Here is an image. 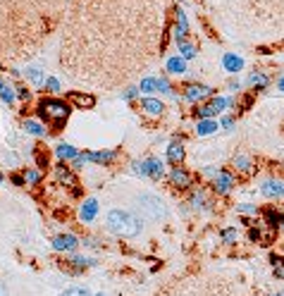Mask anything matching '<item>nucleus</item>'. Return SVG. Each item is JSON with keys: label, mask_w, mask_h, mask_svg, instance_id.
<instances>
[{"label": "nucleus", "mask_w": 284, "mask_h": 296, "mask_svg": "<svg viewBox=\"0 0 284 296\" xmlns=\"http://www.w3.org/2000/svg\"><path fill=\"white\" fill-rule=\"evenodd\" d=\"M12 184H14V186H24V184H27L24 174H12Z\"/></svg>", "instance_id": "obj_48"}, {"label": "nucleus", "mask_w": 284, "mask_h": 296, "mask_svg": "<svg viewBox=\"0 0 284 296\" xmlns=\"http://www.w3.org/2000/svg\"><path fill=\"white\" fill-rule=\"evenodd\" d=\"M0 182H3V174H0Z\"/></svg>", "instance_id": "obj_57"}, {"label": "nucleus", "mask_w": 284, "mask_h": 296, "mask_svg": "<svg viewBox=\"0 0 284 296\" xmlns=\"http://www.w3.org/2000/svg\"><path fill=\"white\" fill-rule=\"evenodd\" d=\"M189 36V19H187V12L184 7H174V38L177 41H184Z\"/></svg>", "instance_id": "obj_11"}, {"label": "nucleus", "mask_w": 284, "mask_h": 296, "mask_svg": "<svg viewBox=\"0 0 284 296\" xmlns=\"http://www.w3.org/2000/svg\"><path fill=\"white\" fill-rule=\"evenodd\" d=\"M234 124H236L234 115H222V117H220V127L225 131H232V129H234Z\"/></svg>", "instance_id": "obj_40"}, {"label": "nucleus", "mask_w": 284, "mask_h": 296, "mask_svg": "<svg viewBox=\"0 0 284 296\" xmlns=\"http://www.w3.org/2000/svg\"><path fill=\"white\" fill-rule=\"evenodd\" d=\"M141 93V89H136V86H132V89H127V93H125V101H134V98Z\"/></svg>", "instance_id": "obj_47"}, {"label": "nucleus", "mask_w": 284, "mask_h": 296, "mask_svg": "<svg viewBox=\"0 0 284 296\" xmlns=\"http://www.w3.org/2000/svg\"><path fill=\"white\" fill-rule=\"evenodd\" d=\"M253 98H256V91H249V93H244V96H241V103H239V108H236V110H239V112L249 110L251 103H253Z\"/></svg>", "instance_id": "obj_39"}, {"label": "nucleus", "mask_w": 284, "mask_h": 296, "mask_svg": "<svg viewBox=\"0 0 284 296\" xmlns=\"http://www.w3.org/2000/svg\"><path fill=\"white\" fill-rule=\"evenodd\" d=\"M210 105H213V110L217 112V115H222L225 110H232L234 101H232L229 96H217V93H215V96L210 98Z\"/></svg>", "instance_id": "obj_24"}, {"label": "nucleus", "mask_w": 284, "mask_h": 296, "mask_svg": "<svg viewBox=\"0 0 284 296\" xmlns=\"http://www.w3.org/2000/svg\"><path fill=\"white\" fill-rule=\"evenodd\" d=\"M215 93H217V91H215L213 86H206V84L191 82V84H187V89H184L181 98H184L187 103H191V105H201L203 101H210Z\"/></svg>", "instance_id": "obj_4"}, {"label": "nucleus", "mask_w": 284, "mask_h": 296, "mask_svg": "<svg viewBox=\"0 0 284 296\" xmlns=\"http://www.w3.org/2000/svg\"><path fill=\"white\" fill-rule=\"evenodd\" d=\"M196 120H213L217 112L213 110V105L210 103H201V105H194V112H191Z\"/></svg>", "instance_id": "obj_29"}, {"label": "nucleus", "mask_w": 284, "mask_h": 296, "mask_svg": "<svg viewBox=\"0 0 284 296\" xmlns=\"http://www.w3.org/2000/svg\"><path fill=\"white\" fill-rule=\"evenodd\" d=\"M76 246H79V239H76L74 234H57L55 239H53V248L55 251H60V253H72V251H76Z\"/></svg>", "instance_id": "obj_13"}, {"label": "nucleus", "mask_w": 284, "mask_h": 296, "mask_svg": "<svg viewBox=\"0 0 284 296\" xmlns=\"http://www.w3.org/2000/svg\"><path fill=\"white\" fill-rule=\"evenodd\" d=\"M270 265H272V272L277 280H284V255L279 253H270Z\"/></svg>", "instance_id": "obj_31"}, {"label": "nucleus", "mask_w": 284, "mask_h": 296, "mask_svg": "<svg viewBox=\"0 0 284 296\" xmlns=\"http://www.w3.org/2000/svg\"><path fill=\"white\" fill-rule=\"evenodd\" d=\"M220 241H222V244H227V246H234L236 241H239V232H236V227H225V229H222Z\"/></svg>", "instance_id": "obj_33"}, {"label": "nucleus", "mask_w": 284, "mask_h": 296, "mask_svg": "<svg viewBox=\"0 0 284 296\" xmlns=\"http://www.w3.org/2000/svg\"><path fill=\"white\" fill-rule=\"evenodd\" d=\"M165 69H167V74H172V76H181V74H187V72H189V69H187V60H184L181 55L167 57Z\"/></svg>", "instance_id": "obj_18"}, {"label": "nucleus", "mask_w": 284, "mask_h": 296, "mask_svg": "<svg viewBox=\"0 0 284 296\" xmlns=\"http://www.w3.org/2000/svg\"><path fill=\"white\" fill-rule=\"evenodd\" d=\"M246 84L251 86V91L260 93V91H265L272 84V76L268 74V72H263V69H256V72H251V74L246 76Z\"/></svg>", "instance_id": "obj_9"}, {"label": "nucleus", "mask_w": 284, "mask_h": 296, "mask_svg": "<svg viewBox=\"0 0 284 296\" xmlns=\"http://www.w3.org/2000/svg\"><path fill=\"white\" fill-rule=\"evenodd\" d=\"M67 103L79 108V110H91L96 105V98L91 96V93H84V91H70L67 93Z\"/></svg>", "instance_id": "obj_10"}, {"label": "nucleus", "mask_w": 284, "mask_h": 296, "mask_svg": "<svg viewBox=\"0 0 284 296\" xmlns=\"http://www.w3.org/2000/svg\"><path fill=\"white\" fill-rule=\"evenodd\" d=\"M24 74H27L29 82L34 84V86H38V89H41V86H46V79H48V76H46V72H43V69H38V67H29L27 72H24Z\"/></svg>", "instance_id": "obj_28"}, {"label": "nucleus", "mask_w": 284, "mask_h": 296, "mask_svg": "<svg viewBox=\"0 0 284 296\" xmlns=\"http://www.w3.org/2000/svg\"><path fill=\"white\" fill-rule=\"evenodd\" d=\"M139 89H141V93H146V96L155 93V91H158V76H146V79H141Z\"/></svg>", "instance_id": "obj_32"}, {"label": "nucleus", "mask_w": 284, "mask_h": 296, "mask_svg": "<svg viewBox=\"0 0 284 296\" xmlns=\"http://www.w3.org/2000/svg\"><path fill=\"white\" fill-rule=\"evenodd\" d=\"M96 296H105V294H96Z\"/></svg>", "instance_id": "obj_56"}, {"label": "nucleus", "mask_w": 284, "mask_h": 296, "mask_svg": "<svg viewBox=\"0 0 284 296\" xmlns=\"http://www.w3.org/2000/svg\"><path fill=\"white\" fill-rule=\"evenodd\" d=\"M236 213L246 215V218H258V215H260V208L253 206V203H239V206H236Z\"/></svg>", "instance_id": "obj_34"}, {"label": "nucleus", "mask_w": 284, "mask_h": 296, "mask_svg": "<svg viewBox=\"0 0 284 296\" xmlns=\"http://www.w3.org/2000/svg\"><path fill=\"white\" fill-rule=\"evenodd\" d=\"M55 177H57V182L65 184V186H72V189L79 186V184H76V177H74V170H72L67 163H60V165L55 167Z\"/></svg>", "instance_id": "obj_16"}, {"label": "nucleus", "mask_w": 284, "mask_h": 296, "mask_svg": "<svg viewBox=\"0 0 284 296\" xmlns=\"http://www.w3.org/2000/svg\"><path fill=\"white\" fill-rule=\"evenodd\" d=\"M22 129L27 131L29 136H36V139H43L46 134H48V129H46V127H43L41 122H36V120H24Z\"/></svg>", "instance_id": "obj_22"}, {"label": "nucleus", "mask_w": 284, "mask_h": 296, "mask_svg": "<svg viewBox=\"0 0 284 296\" xmlns=\"http://www.w3.org/2000/svg\"><path fill=\"white\" fill-rule=\"evenodd\" d=\"M170 184L174 189H179V191H189L194 186V174L189 172V170H184L181 165H177L170 170Z\"/></svg>", "instance_id": "obj_6"}, {"label": "nucleus", "mask_w": 284, "mask_h": 296, "mask_svg": "<svg viewBox=\"0 0 284 296\" xmlns=\"http://www.w3.org/2000/svg\"><path fill=\"white\" fill-rule=\"evenodd\" d=\"M277 89L284 93V74H279V76H277Z\"/></svg>", "instance_id": "obj_51"}, {"label": "nucleus", "mask_w": 284, "mask_h": 296, "mask_svg": "<svg viewBox=\"0 0 284 296\" xmlns=\"http://www.w3.org/2000/svg\"><path fill=\"white\" fill-rule=\"evenodd\" d=\"M108 229H110V232H115L117 236L134 239V236L141 234L144 225H141V220L134 213L115 208V210H110V213H108Z\"/></svg>", "instance_id": "obj_2"}, {"label": "nucleus", "mask_w": 284, "mask_h": 296, "mask_svg": "<svg viewBox=\"0 0 284 296\" xmlns=\"http://www.w3.org/2000/svg\"><path fill=\"white\" fill-rule=\"evenodd\" d=\"M268 296H284V291H275V294H268Z\"/></svg>", "instance_id": "obj_53"}, {"label": "nucleus", "mask_w": 284, "mask_h": 296, "mask_svg": "<svg viewBox=\"0 0 284 296\" xmlns=\"http://www.w3.org/2000/svg\"><path fill=\"white\" fill-rule=\"evenodd\" d=\"M98 215V201L96 199H86L82 203V208H79V218H82V222H93Z\"/></svg>", "instance_id": "obj_19"}, {"label": "nucleus", "mask_w": 284, "mask_h": 296, "mask_svg": "<svg viewBox=\"0 0 284 296\" xmlns=\"http://www.w3.org/2000/svg\"><path fill=\"white\" fill-rule=\"evenodd\" d=\"M217 129H222L220 127V120H198L196 122V136H210V134H215Z\"/></svg>", "instance_id": "obj_20"}, {"label": "nucleus", "mask_w": 284, "mask_h": 296, "mask_svg": "<svg viewBox=\"0 0 284 296\" xmlns=\"http://www.w3.org/2000/svg\"><path fill=\"white\" fill-rule=\"evenodd\" d=\"M55 155H57L60 163H67V160H74L76 155H79V151H76L74 146H70V144H60L55 148Z\"/></svg>", "instance_id": "obj_26"}, {"label": "nucleus", "mask_w": 284, "mask_h": 296, "mask_svg": "<svg viewBox=\"0 0 284 296\" xmlns=\"http://www.w3.org/2000/svg\"><path fill=\"white\" fill-rule=\"evenodd\" d=\"M89 160L98 163V165H110L112 160H117V151H96V153H89Z\"/></svg>", "instance_id": "obj_25"}, {"label": "nucleus", "mask_w": 284, "mask_h": 296, "mask_svg": "<svg viewBox=\"0 0 284 296\" xmlns=\"http://www.w3.org/2000/svg\"><path fill=\"white\" fill-rule=\"evenodd\" d=\"M184 155H187V151H184V144H181L179 139H174V141H170V144H167V151H165L167 163H172V165L177 167V165H181V163H184Z\"/></svg>", "instance_id": "obj_12"}, {"label": "nucleus", "mask_w": 284, "mask_h": 296, "mask_svg": "<svg viewBox=\"0 0 284 296\" xmlns=\"http://www.w3.org/2000/svg\"><path fill=\"white\" fill-rule=\"evenodd\" d=\"M232 167H234L236 172H241V174H251V172H253V160H251L249 155H234Z\"/></svg>", "instance_id": "obj_23"}, {"label": "nucleus", "mask_w": 284, "mask_h": 296, "mask_svg": "<svg viewBox=\"0 0 284 296\" xmlns=\"http://www.w3.org/2000/svg\"><path fill=\"white\" fill-rule=\"evenodd\" d=\"M213 191L215 193H220V196H229V193L234 191V186H236V179L234 174L229 172V170H220V172L213 177Z\"/></svg>", "instance_id": "obj_5"}, {"label": "nucleus", "mask_w": 284, "mask_h": 296, "mask_svg": "<svg viewBox=\"0 0 284 296\" xmlns=\"http://www.w3.org/2000/svg\"><path fill=\"white\" fill-rule=\"evenodd\" d=\"M70 112H72V105L67 101H60V98H43L41 103H38V108H36L38 120L50 124L55 131H60L65 127Z\"/></svg>", "instance_id": "obj_1"}, {"label": "nucleus", "mask_w": 284, "mask_h": 296, "mask_svg": "<svg viewBox=\"0 0 284 296\" xmlns=\"http://www.w3.org/2000/svg\"><path fill=\"white\" fill-rule=\"evenodd\" d=\"M189 206L194 208V210H208V193L203 191V189H198V191H191V196H189Z\"/></svg>", "instance_id": "obj_21"}, {"label": "nucleus", "mask_w": 284, "mask_h": 296, "mask_svg": "<svg viewBox=\"0 0 284 296\" xmlns=\"http://www.w3.org/2000/svg\"><path fill=\"white\" fill-rule=\"evenodd\" d=\"M146 177L151 179H163L165 177V163L160 158H146Z\"/></svg>", "instance_id": "obj_17"}, {"label": "nucleus", "mask_w": 284, "mask_h": 296, "mask_svg": "<svg viewBox=\"0 0 284 296\" xmlns=\"http://www.w3.org/2000/svg\"><path fill=\"white\" fill-rule=\"evenodd\" d=\"M0 296H10V291H7L5 282H0Z\"/></svg>", "instance_id": "obj_52"}, {"label": "nucleus", "mask_w": 284, "mask_h": 296, "mask_svg": "<svg viewBox=\"0 0 284 296\" xmlns=\"http://www.w3.org/2000/svg\"><path fill=\"white\" fill-rule=\"evenodd\" d=\"M63 296H91L86 287H70V289H65Z\"/></svg>", "instance_id": "obj_41"}, {"label": "nucleus", "mask_w": 284, "mask_h": 296, "mask_svg": "<svg viewBox=\"0 0 284 296\" xmlns=\"http://www.w3.org/2000/svg\"><path fill=\"white\" fill-rule=\"evenodd\" d=\"M222 69L229 72V74H239L244 69V57L236 55V53H225L222 55Z\"/></svg>", "instance_id": "obj_15"}, {"label": "nucleus", "mask_w": 284, "mask_h": 296, "mask_svg": "<svg viewBox=\"0 0 284 296\" xmlns=\"http://www.w3.org/2000/svg\"><path fill=\"white\" fill-rule=\"evenodd\" d=\"M241 225H244V227H253V220L246 218V215H241Z\"/></svg>", "instance_id": "obj_50"}, {"label": "nucleus", "mask_w": 284, "mask_h": 296, "mask_svg": "<svg viewBox=\"0 0 284 296\" xmlns=\"http://www.w3.org/2000/svg\"><path fill=\"white\" fill-rule=\"evenodd\" d=\"M279 232H284V222H282V227H279Z\"/></svg>", "instance_id": "obj_55"}, {"label": "nucleus", "mask_w": 284, "mask_h": 296, "mask_svg": "<svg viewBox=\"0 0 284 296\" xmlns=\"http://www.w3.org/2000/svg\"><path fill=\"white\" fill-rule=\"evenodd\" d=\"M241 86H244V84L239 82V79H232V82L227 84V89L232 91V93H236V96H239V93H241Z\"/></svg>", "instance_id": "obj_44"}, {"label": "nucleus", "mask_w": 284, "mask_h": 296, "mask_svg": "<svg viewBox=\"0 0 284 296\" xmlns=\"http://www.w3.org/2000/svg\"><path fill=\"white\" fill-rule=\"evenodd\" d=\"M89 265H93L91 258H84V255H72L70 258V270L72 272H82V270H86Z\"/></svg>", "instance_id": "obj_30"}, {"label": "nucleus", "mask_w": 284, "mask_h": 296, "mask_svg": "<svg viewBox=\"0 0 284 296\" xmlns=\"http://www.w3.org/2000/svg\"><path fill=\"white\" fill-rule=\"evenodd\" d=\"M36 163L38 167H48V153H36Z\"/></svg>", "instance_id": "obj_46"}, {"label": "nucleus", "mask_w": 284, "mask_h": 296, "mask_svg": "<svg viewBox=\"0 0 284 296\" xmlns=\"http://www.w3.org/2000/svg\"><path fill=\"white\" fill-rule=\"evenodd\" d=\"M260 215H263V225L268 229H277L279 232V227H282V222H284V210H279V208H275V206H268V208H263L260 210Z\"/></svg>", "instance_id": "obj_8"}, {"label": "nucleus", "mask_w": 284, "mask_h": 296, "mask_svg": "<svg viewBox=\"0 0 284 296\" xmlns=\"http://www.w3.org/2000/svg\"><path fill=\"white\" fill-rule=\"evenodd\" d=\"M177 48H179V55L184 57L187 62L194 60V57L198 55V48H196L191 41H187V38H184V41H177Z\"/></svg>", "instance_id": "obj_27"}, {"label": "nucleus", "mask_w": 284, "mask_h": 296, "mask_svg": "<svg viewBox=\"0 0 284 296\" xmlns=\"http://www.w3.org/2000/svg\"><path fill=\"white\" fill-rule=\"evenodd\" d=\"M260 193L265 199H284V179L277 177H270V179H263L260 182Z\"/></svg>", "instance_id": "obj_7"}, {"label": "nucleus", "mask_w": 284, "mask_h": 296, "mask_svg": "<svg viewBox=\"0 0 284 296\" xmlns=\"http://www.w3.org/2000/svg\"><path fill=\"white\" fill-rule=\"evenodd\" d=\"M3 84H5V82H3V76H0V89H3Z\"/></svg>", "instance_id": "obj_54"}, {"label": "nucleus", "mask_w": 284, "mask_h": 296, "mask_svg": "<svg viewBox=\"0 0 284 296\" xmlns=\"http://www.w3.org/2000/svg\"><path fill=\"white\" fill-rule=\"evenodd\" d=\"M24 179H27V184L36 186V184H41V172L38 170H24Z\"/></svg>", "instance_id": "obj_37"}, {"label": "nucleus", "mask_w": 284, "mask_h": 296, "mask_svg": "<svg viewBox=\"0 0 284 296\" xmlns=\"http://www.w3.org/2000/svg\"><path fill=\"white\" fill-rule=\"evenodd\" d=\"M158 91H160V93H165V96H172V93H174L172 84H170L167 76H158Z\"/></svg>", "instance_id": "obj_36"}, {"label": "nucleus", "mask_w": 284, "mask_h": 296, "mask_svg": "<svg viewBox=\"0 0 284 296\" xmlns=\"http://www.w3.org/2000/svg\"><path fill=\"white\" fill-rule=\"evenodd\" d=\"M132 172L134 174H141V177H146V160H136V163H132Z\"/></svg>", "instance_id": "obj_43"}, {"label": "nucleus", "mask_w": 284, "mask_h": 296, "mask_svg": "<svg viewBox=\"0 0 284 296\" xmlns=\"http://www.w3.org/2000/svg\"><path fill=\"white\" fill-rule=\"evenodd\" d=\"M46 91H48V93H57V91H60V82H57L55 76H48V79H46Z\"/></svg>", "instance_id": "obj_42"}, {"label": "nucleus", "mask_w": 284, "mask_h": 296, "mask_svg": "<svg viewBox=\"0 0 284 296\" xmlns=\"http://www.w3.org/2000/svg\"><path fill=\"white\" fill-rule=\"evenodd\" d=\"M14 98H17V93H14L12 86L3 84V89H0V101H5V103L10 105V103H14Z\"/></svg>", "instance_id": "obj_35"}, {"label": "nucleus", "mask_w": 284, "mask_h": 296, "mask_svg": "<svg viewBox=\"0 0 284 296\" xmlns=\"http://www.w3.org/2000/svg\"><path fill=\"white\" fill-rule=\"evenodd\" d=\"M141 110H144L146 115H151V117H160V115L165 112V103H163L160 98L146 96V98H141Z\"/></svg>", "instance_id": "obj_14"}, {"label": "nucleus", "mask_w": 284, "mask_h": 296, "mask_svg": "<svg viewBox=\"0 0 284 296\" xmlns=\"http://www.w3.org/2000/svg\"><path fill=\"white\" fill-rule=\"evenodd\" d=\"M263 227H265V225H263ZM263 227H249V241L263 246Z\"/></svg>", "instance_id": "obj_38"}, {"label": "nucleus", "mask_w": 284, "mask_h": 296, "mask_svg": "<svg viewBox=\"0 0 284 296\" xmlns=\"http://www.w3.org/2000/svg\"><path fill=\"white\" fill-rule=\"evenodd\" d=\"M17 98H19V101H29V98H31V91H27V86H17Z\"/></svg>", "instance_id": "obj_45"}, {"label": "nucleus", "mask_w": 284, "mask_h": 296, "mask_svg": "<svg viewBox=\"0 0 284 296\" xmlns=\"http://www.w3.org/2000/svg\"><path fill=\"white\" fill-rule=\"evenodd\" d=\"M217 172H220L217 167H206V170H203V174H206V177H210V179H213V177H215V174H217Z\"/></svg>", "instance_id": "obj_49"}, {"label": "nucleus", "mask_w": 284, "mask_h": 296, "mask_svg": "<svg viewBox=\"0 0 284 296\" xmlns=\"http://www.w3.org/2000/svg\"><path fill=\"white\" fill-rule=\"evenodd\" d=\"M139 213L144 215L146 220L158 222L167 215V210H165V203H163L155 193H141L139 196Z\"/></svg>", "instance_id": "obj_3"}]
</instances>
